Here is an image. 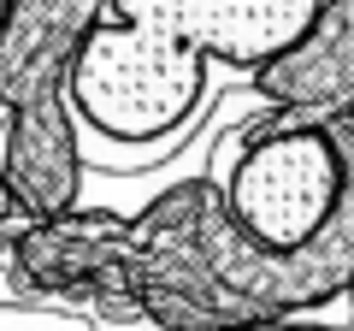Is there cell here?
I'll return each mask as SVG.
<instances>
[{"label":"cell","mask_w":354,"mask_h":331,"mask_svg":"<svg viewBox=\"0 0 354 331\" xmlns=\"http://www.w3.org/2000/svg\"><path fill=\"white\" fill-rule=\"evenodd\" d=\"M41 290H124L165 331H254L354 290V113L225 125L213 160L136 219L65 213L18 237Z\"/></svg>","instance_id":"cell-1"},{"label":"cell","mask_w":354,"mask_h":331,"mask_svg":"<svg viewBox=\"0 0 354 331\" xmlns=\"http://www.w3.org/2000/svg\"><path fill=\"white\" fill-rule=\"evenodd\" d=\"M330 0H101L77 42L71 107L83 166H153L201 118L213 65L254 77L325 18Z\"/></svg>","instance_id":"cell-2"},{"label":"cell","mask_w":354,"mask_h":331,"mask_svg":"<svg viewBox=\"0 0 354 331\" xmlns=\"http://www.w3.org/2000/svg\"><path fill=\"white\" fill-rule=\"evenodd\" d=\"M71 65L77 60H53L30 71L6 101L0 172L30 219H65L83 202V125L71 107Z\"/></svg>","instance_id":"cell-3"},{"label":"cell","mask_w":354,"mask_h":331,"mask_svg":"<svg viewBox=\"0 0 354 331\" xmlns=\"http://www.w3.org/2000/svg\"><path fill=\"white\" fill-rule=\"evenodd\" d=\"M248 89L272 113L295 118H342L354 113V0H330L325 18L290 53L248 77Z\"/></svg>","instance_id":"cell-4"},{"label":"cell","mask_w":354,"mask_h":331,"mask_svg":"<svg viewBox=\"0 0 354 331\" xmlns=\"http://www.w3.org/2000/svg\"><path fill=\"white\" fill-rule=\"evenodd\" d=\"M18 213H24V202H18V190L6 184V172H0V225H12Z\"/></svg>","instance_id":"cell-5"},{"label":"cell","mask_w":354,"mask_h":331,"mask_svg":"<svg viewBox=\"0 0 354 331\" xmlns=\"http://www.w3.org/2000/svg\"><path fill=\"white\" fill-rule=\"evenodd\" d=\"M348 302H354V290H348Z\"/></svg>","instance_id":"cell-6"}]
</instances>
